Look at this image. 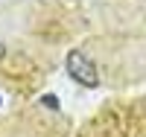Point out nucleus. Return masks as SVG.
<instances>
[{
    "mask_svg": "<svg viewBox=\"0 0 146 137\" xmlns=\"http://www.w3.org/2000/svg\"><path fill=\"white\" fill-rule=\"evenodd\" d=\"M3 56H6V44L0 41V58H3Z\"/></svg>",
    "mask_w": 146,
    "mask_h": 137,
    "instance_id": "2",
    "label": "nucleus"
},
{
    "mask_svg": "<svg viewBox=\"0 0 146 137\" xmlns=\"http://www.w3.org/2000/svg\"><path fill=\"white\" fill-rule=\"evenodd\" d=\"M67 73L73 82H79L82 88H96L100 85V73H96V64L82 53V50H70L67 53Z\"/></svg>",
    "mask_w": 146,
    "mask_h": 137,
    "instance_id": "1",
    "label": "nucleus"
}]
</instances>
